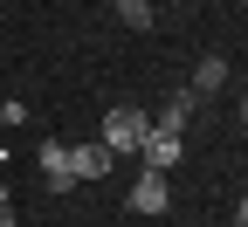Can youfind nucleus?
<instances>
[{"label":"nucleus","instance_id":"obj_1","mask_svg":"<svg viewBox=\"0 0 248 227\" xmlns=\"http://www.w3.org/2000/svg\"><path fill=\"white\" fill-rule=\"evenodd\" d=\"M145 131H152V117L138 110V104H117L110 117H104V151L117 158V151H145Z\"/></svg>","mask_w":248,"mask_h":227},{"label":"nucleus","instance_id":"obj_2","mask_svg":"<svg viewBox=\"0 0 248 227\" xmlns=\"http://www.w3.org/2000/svg\"><path fill=\"white\" fill-rule=\"evenodd\" d=\"M166 207H172V186H166V172H152V166H145V172H138V186H131V213H152V220H159Z\"/></svg>","mask_w":248,"mask_h":227},{"label":"nucleus","instance_id":"obj_3","mask_svg":"<svg viewBox=\"0 0 248 227\" xmlns=\"http://www.w3.org/2000/svg\"><path fill=\"white\" fill-rule=\"evenodd\" d=\"M179 158H186V138H179V131H159V124H152V131H145V166H152V172H172Z\"/></svg>","mask_w":248,"mask_h":227},{"label":"nucleus","instance_id":"obj_4","mask_svg":"<svg viewBox=\"0 0 248 227\" xmlns=\"http://www.w3.org/2000/svg\"><path fill=\"white\" fill-rule=\"evenodd\" d=\"M35 166H42L48 193H69V145H55V138H42V151H35Z\"/></svg>","mask_w":248,"mask_h":227},{"label":"nucleus","instance_id":"obj_5","mask_svg":"<svg viewBox=\"0 0 248 227\" xmlns=\"http://www.w3.org/2000/svg\"><path fill=\"white\" fill-rule=\"evenodd\" d=\"M104 172H110V151H104V145H69V186L104 179Z\"/></svg>","mask_w":248,"mask_h":227},{"label":"nucleus","instance_id":"obj_6","mask_svg":"<svg viewBox=\"0 0 248 227\" xmlns=\"http://www.w3.org/2000/svg\"><path fill=\"white\" fill-rule=\"evenodd\" d=\"M193 110H200V96H193V90H172V96H166V110H159V131H179V138H186Z\"/></svg>","mask_w":248,"mask_h":227},{"label":"nucleus","instance_id":"obj_7","mask_svg":"<svg viewBox=\"0 0 248 227\" xmlns=\"http://www.w3.org/2000/svg\"><path fill=\"white\" fill-rule=\"evenodd\" d=\"M221 83H228V62H221V55H207L200 69H193V83H186V90H193V96H214Z\"/></svg>","mask_w":248,"mask_h":227},{"label":"nucleus","instance_id":"obj_8","mask_svg":"<svg viewBox=\"0 0 248 227\" xmlns=\"http://www.w3.org/2000/svg\"><path fill=\"white\" fill-rule=\"evenodd\" d=\"M152 14H159L152 0H117V21L124 28H152Z\"/></svg>","mask_w":248,"mask_h":227},{"label":"nucleus","instance_id":"obj_9","mask_svg":"<svg viewBox=\"0 0 248 227\" xmlns=\"http://www.w3.org/2000/svg\"><path fill=\"white\" fill-rule=\"evenodd\" d=\"M0 227H14V200H7V179H0Z\"/></svg>","mask_w":248,"mask_h":227},{"label":"nucleus","instance_id":"obj_10","mask_svg":"<svg viewBox=\"0 0 248 227\" xmlns=\"http://www.w3.org/2000/svg\"><path fill=\"white\" fill-rule=\"evenodd\" d=\"M234 227H248V193H241V207H234Z\"/></svg>","mask_w":248,"mask_h":227},{"label":"nucleus","instance_id":"obj_11","mask_svg":"<svg viewBox=\"0 0 248 227\" xmlns=\"http://www.w3.org/2000/svg\"><path fill=\"white\" fill-rule=\"evenodd\" d=\"M241 124H248V96H241Z\"/></svg>","mask_w":248,"mask_h":227}]
</instances>
